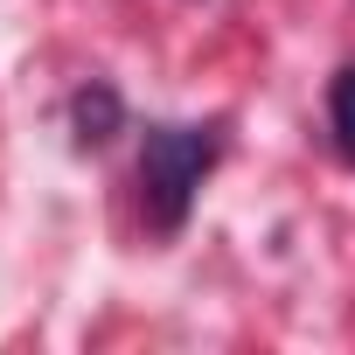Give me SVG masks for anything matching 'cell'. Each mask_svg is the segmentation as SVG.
<instances>
[{"mask_svg": "<svg viewBox=\"0 0 355 355\" xmlns=\"http://www.w3.org/2000/svg\"><path fill=\"white\" fill-rule=\"evenodd\" d=\"M327 132H334V153L355 167V63L327 77Z\"/></svg>", "mask_w": 355, "mask_h": 355, "instance_id": "obj_3", "label": "cell"}, {"mask_svg": "<svg viewBox=\"0 0 355 355\" xmlns=\"http://www.w3.org/2000/svg\"><path fill=\"white\" fill-rule=\"evenodd\" d=\"M230 125L223 119H202V125H182V119H153L139 132V216L153 237H182L202 182L223 160V139Z\"/></svg>", "mask_w": 355, "mask_h": 355, "instance_id": "obj_1", "label": "cell"}, {"mask_svg": "<svg viewBox=\"0 0 355 355\" xmlns=\"http://www.w3.org/2000/svg\"><path fill=\"white\" fill-rule=\"evenodd\" d=\"M119 132H125V98H119V84H105V77L77 84V98H70V139L91 153V146H112Z\"/></svg>", "mask_w": 355, "mask_h": 355, "instance_id": "obj_2", "label": "cell"}]
</instances>
